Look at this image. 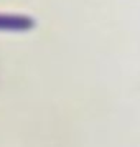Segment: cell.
<instances>
[{
    "label": "cell",
    "mask_w": 140,
    "mask_h": 147,
    "mask_svg": "<svg viewBox=\"0 0 140 147\" xmlns=\"http://www.w3.org/2000/svg\"><path fill=\"white\" fill-rule=\"evenodd\" d=\"M35 27V20L20 13H0V32H28Z\"/></svg>",
    "instance_id": "cell-1"
}]
</instances>
